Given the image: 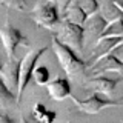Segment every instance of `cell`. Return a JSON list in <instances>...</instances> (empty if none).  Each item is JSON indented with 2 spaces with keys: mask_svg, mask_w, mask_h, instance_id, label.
<instances>
[{
  "mask_svg": "<svg viewBox=\"0 0 123 123\" xmlns=\"http://www.w3.org/2000/svg\"><path fill=\"white\" fill-rule=\"evenodd\" d=\"M52 51L55 54L62 69L69 77H72L75 80H80L86 74V71H88L86 62L80 59L79 52L74 51L71 46L65 45L59 38V36H52Z\"/></svg>",
  "mask_w": 123,
  "mask_h": 123,
  "instance_id": "1",
  "label": "cell"
},
{
  "mask_svg": "<svg viewBox=\"0 0 123 123\" xmlns=\"http://www.w3.org/2000/svg\"><path fill=\"white\" fill-rule=\"evenodd\" d=\"M32 20L38 26L46 29H52L57 25H60V9L57 6V2L49 0H38L31 12Z\"/></svg>",
  "mask_w": 123,
  "mask_h": 123,
  "instance_id": "2",
  "label": "cell"
},
{
  "mask_svg": "<svg viewBox=\"0 0 123 123\" xmlns=\"http://www.w3.org/2000/svg\"><path fill=\"white\" fill-rule=\"evenodd\" d=\"M85 34H86V31H85L83 25H77V23L68 20V18H63L60 22L57 36L65 45L71 46L77 52H82L85 45Z\"/></svg>",
  "mask_w": 123,
  "mask_h": 123,
  "instance_id": "3",
  "label": "cell"
},
{
  "mask_svg": "<svg viewBox=\"0 0 123 123\" xmlns=\"http://www.w3.org/2000/svg\"><path fill=\"white\" fill-rule=\"evenodd\" d=\"M72 103L79 108V111H82L83 114L88 115H95L100 111H103L105 108H112V106H122L123 108V102L120 98H103L98 92H94L89 97L80 100L77 97H72Z\"/></svg>",
  "mask_w": 123,
  "mask_h": 123,
  "instance_id": "4",
  "label": "cell"
},
{
  "mask_svg": "<svg viewBox=\"0 0 123 123\" xmlns=\"http://www.w3.org/2000/svg\"><path fill=\"white\" fill-rule=\"evenodd\" d=\"M48 49V46H42L38 49H34V51H29L25 57H22V69H20V86H18V103L22 102V97H23V92L28 88L29 82L32 80V75H34V71L37 68V62L40 60V57L43 55Z\"/></svg>",
  "mask_w": 123,
  "mask_h": 123,
  "instance_id": "5",
  "label": "cell"
},
{
  "mask_svg": "<svg viewBox=\"0 0 123 123\" xmlns=\"http://www.w3.org/2000/svg\"><path fill=\"white\" fill-rule=\"evenodd\" d=\"M2 42L6 49L8 59H14L15 49L18 46H29V40L26 38V36H23L15 26L11 25H5L2 28Z\"/></svg>",
  "mask_w": 123,
  "mask_h": 123,
  "instance_id": "6",
  "label": "cell"
},
{
  "mask_svg": "<svg viewBox=\"0 0 123 123\" xmlns=\"http://www.w3.org/2000/svg\"><path fill=\"white\" fill-rule=\"evenodd\" d=\"M88 72L91 75H100V74H108V72H123V62L111 52L102 59H98L95 63H92L88 68Z\"/></svg>",
  "mask_w": 123,
  "mask_h": 123,
  "instance_id": "7",
  "label": "cell"
},
{
  "mask_svg": "<svg viewBox=\"0 0 123 123\" xmlns=\"http://www.w3.org/2000/svg\"><path fill=\"white\" fill-rule=\"evenodd\" d=\"M20 69H22V59H8L2 66V80L5 82L12 91L18 92L20 86Z\"/></svg>",
  "mask_w": 123,
  "mask_h": 123,
  "instance_id": "8",
  "label": "cell"
},
{
  "mask_svg": "<svg viewBox=\"0 0 123 123\" xmlns=\"http://www.w3.org/2000/svg\"><path fill=\"white\" fill-rule=\"evenodd\" d=\"M123 40V37H100L97 42H95L94 48H92V54L91 57L86 60V65L88 68L91 66L92 63H95L98 59L108 55V54L112 52V49L117 46L120 42Z\"/></svg>",
  "mask_w": 123,
  "mask_h": 123,
  "instance_id": "9",
  "label": "cell"
},
{
  "mask_svg": "<svg viewBox=\"0 0 123 123\" xmlns=\"http://www.w3.org/2000/svg\"><path fill=\"white\" fill-rule=\"evenodd\" d=\"M88 83L91 85L94 92L112 95L114 91L117 89V85L120 83V79H112V77H108L105 74H100V75H91L88 79Z\"/></svg>",
  "mask_w": 123,
  "mask_h": 123,
  "instance_id": "10",
  "label": "cell"
},
{
  "mask_svg": "<svg viewBox=\"0 0 123 123\" xmlns=\"http://www.w3.org/2000/svg\"><path fill=\"white\" fill-rule=\"evenodd\" d=\"M46 91H48L49 97L55 102H63L65 98L71 97V83L65 77H55L46 85Z\"/></svg>",
  "mask_w": 123,
  "mask_h": 123,
  "instance_id": "11",
  "label": "cell"
},
{
  "mask_svg": "<svg viewBox=\"0 0 123 123\" xmlns=\"http://www.w3.org/2000/svg\"><path fill=\"white\" fill-rule=\"evenodd\" d=\"M108 22L105 17H103L100 12H95V14H92L88 17V20L85 22V31H86V34H89L91 37H95L98 40L100 37H102V34H103V31L106 29V26H108Z\"/></svg>",
  "mask_w": 123,
  "mask_h": 123,
  "instance_id": "12",
  "label": "cell"
},
{
  "mask_svg": "<svg viewBox=\"0 0 123 123\" xmlns=\"http://www.w3.org/2000/svg\"><path fill=\"white\" fill-rule=\"evenodd\" d=\"M98 12L108 22H114V20H118V18H123V11L114 3V0H103V3L100 5Z\"/></svg>",
  "mask_w": 123,
  "mask_h": 123,
  "instance_id": "13",
  "label": "cell"
},
{
  "mask_svg": "<svg viewBox=\"0 0 123 123\" xmlns=\"http://www.w3.org/2000/svg\"><path fill=\"white\" fill-rule=\"evenodd\" d=\"M31 117H34L40 123H54L55 122V112H54V111H49L48 108L40 102L32 106V115H31Z\"/></svg>",
  "mask_w": 123,
  "mask_h": 123,
  "instance_id": "14",
  "label": "cell"
},
{
  "mask_svg": "<svg viewBox=\"0 0 123 123\" xmlns=\"http://www.w3.org/2000/svg\"><path fill=\"white\" fill-rule=\"evenodd\" d=\"M65 18H68V20H71V22H74V23H77V25H85V22L88 20V15L85 11L80 8L77 3L74 2L71 6L66 9V12H65V15H63Z\"/></svg>",
  "mask_w": 123,
  "mask_h": 123,
  "instance_id": "15",
  "label": "cell"
},
{
  "mask_svg": "<svg viewBox=\"0 0 123 123\" xmlns=\"http://www.w3.org/2000/svg\"><path fill=\"white\" fill-rule=\"evenodd\" d=\"M0 103H2L3 108L8 106V105H12V103H17V105H18L17 92L11 89L3 80H0Z\"/></svg>",
  "mask_w": 123,
  "mask_h": 123,
  "instance_id": "16",
  "label": "cell"
},
{
  "mask_svg": "<svg viewBox=\"0 0 123 123\" xmlns=\"http://www.w3.org/2000/svg\"><path fill=\"white\" fill-rule=\"evenodd\" d=\"M102 37H123V18L109 22Z\"/></svg>",
  "mask_w": 123,
  "mask_h": 123,
  "instance_id": "17",
  "label": "cell"
},
{
  "mask_svg": "<svg viewBox=\"0 0 123 123\" xmlns=\"http://www.w3.org/2000/svg\"><path fill=\"white\" fill-rule=\"evenodd\" d=\"M51 72L46 66H37L36 71H34V75H32V80L36 82V85L38 86H46L49 82H51Z\"/></svg>",
  "mask_w": 123,
  "mask_h": 123,
  "instance_id": "18",
  "label": "cell"
},
{
  "mask_svg": "<svg viewBox=\"0 0 123 123\" xmlns=\"http://www.w3.org/2000/svg\"><path fill=\"white\" fill-rule=\"evenodd\" d=\"M75 3L88 15H92L100 11V0H75Z\"/></svg>",
  "mask_w": 123,
  "mask_h": 123,
  "instance_id": "19",
  "label": "cell"
},
{
  "mask_svg": "<svg viewBox=\"0 0 123 123\" xmlns=\"http://www.w3.org/2000/svg\"><path fill=\"white\" fill-rule=\"evenodd\" d=\"M2 3L11 9H17V11H23L26 8V0H2Z\"/></svg>",
  "mask_w": 123,
  "mask_h": 123,
  "instance_id": "20",
  "label": "cell"
},
{
  "mask_svg": "<svg viewBox=\"0 0 123 123\" xmlns=\"http://www.w3.org/2000/svg\"><path fill=\"white\" fill-rule=\"evenodd\" d=\"M74 2H75V0H57V6H59V9H60V14L65 15L66 9H68V8L71 6Z\"/></svg>",
  "mask_w": 123,
  "mask_h": 123,
  "instance_id": "21",
  "label": "cell"
},
{
  "mask_svg": "<svg viewBox=\"0 0 123 123\" xmlns=\"http://www.w3.org/2000/svg\"><path fill=\"white\" fill-rule=\"evenodd\" d=\"M112 54H114L115 57H117V59H120V60L123 62V40H122L120 43H118V45L112 49Z\"/></svg>",
  "mask_w": 123,
  "mask_h": 123,
  "instance_id": "22",
  "label": "cell"
},
{
  "mask_svg": "<svg viewBox=\"0 0 123 123\" xmlns=\"http://www.w3.org/2000/svg\"><path fill=\"white\" fill-rule=\"evenodd\" d=\"M0 123H14V120L6 112H3L2 115H0Z\"/></svg>",
  "mask_w": 123,
  "mask_h": 123,
  "instance_id": "23",
  "label": "cell"
},
{
  "mask_svg": "<svg viewBox=\"0 0 123 123\" xmlns=\"http://www.w3.org/2000/svg\"><path fill=\"white\" fill-rule=\"evenodd\" d=\"M22 123H40V122H37L34 117H22Z\"/></svg>",
  "mask_w": 123,
  "mask_h": 123,
  "instance_id": "24",
  "label": "cell"
},
{
  "mask_svg": "<svg viewBox=\"0 0 123 123\" xmlns=\"http://www.w3.org/2000/svg\"><path fill=\"white\" fill-rule=\"evenodd\" d=\"M114 3H115V5H117V6L123 11V0H114Z\"/></svg>",
  "mask_w": 123,
  "mask_h": 123,
  "instance_id": "25",
  "label": "cell"
},
{
  "mask_svg": "<svg viewBox=\"0 0 123 123\" xmlns=\"http://www.w3.org/2000/svg\"><path fill=\"white\" fill-rule=\"evenodd\" d=\"M118 79H120V83L123 82V75H120V77H118Z\"/></svg>",
  "mask_w": 123,
  "mask_h": 123,
  "instance_id": "26",
  "label": "cell"
},
{
  "mask_svg": "<svg viewBox=\"0 0 123 123\" xmlns=\"http://www.w3.org/2000/svg\"><path fill=\"white\" fill-rule=\"evenodd\" d=\"M120 100H122V102H123V95H122V97H120Z\"/></svg>",
  "mask_w": 123,
  "mask_h": 123,
  "instance_id": "27",
  "label": "cell"
},
{
  "mask_svg": "<svg viewBox=\"0 0 123 123\" xmlns=\"http://www.w3.org/2000/svg\"><path fill=\"white\" fill-rule=\"evenodd\" d=\"M49 2H57V0H49Z\"/></svg>",
  "mask_w": 123,
  "mask_h": 123,
  "instance_id": "28",
  "label": "cell"
}]
</instances>
